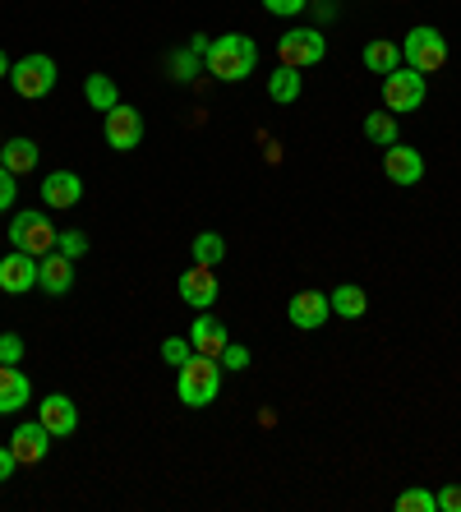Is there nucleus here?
Wrapping results in <instances>:
<instances>
[{
  "label": "nucleus",
  "instance_id": "1a4fd4ad",
  "mask_svg": "<svg viewBox=\"0 0 461 512\" xmlns=\"http://www.w3.org/2000/svg\"><path fill=\"white\" fill-rule=\"evenodd\" d=\"M102 134H107V143L116 148V153H134L139 148V139H143V116L134 107H111L107 111V120H102Z\"/></svg>",
  "mask_w": 461,
  "mask_h": 512
},
{
  "label": "nucleus",
  "instance_id": "a878e982",
  "mask_svg": "<svg viewBox=\"0 0 461 512\" xmlns=\"http://www.w3.org/2000/svg\"><path fill=\"white\" fill-rule=\"evenodd\" d=\"M397 508L402 512H438V499L429 489H406L402 499H397Z\"/></svg>",
  "mask_w": 461,
  "mask_h": 512
},
{
  "label": "nucleus",
  "instance_id": "9b49d317",
  "mask_svg": "<svg viewBox=\"0 0 461 512\" xmlns=\"http://www.w3.org/2000/svg\"><path fill=\"white\" fill-rule=\"evenodd\" d=\"M51 439H56V434H51V429L42 425V420H33V425H19V429L10 434V453H14V462H19V466H37L42 457L51 453Z\"/></svg>",
  "mask_w": 461,
  "mask_h": 512
},
{
  "label": "nucleus",
  "instance_id": "6ab92c4d",
  "mask_svg": "<svg viewBox=\"0 0 461 512\" xmlns=\"http://www.w3.org/2000/svg\"><path fill=\"white\" fill-rule=\"evenodd\" d=\"M0 167L14 171V176H28V171L37 167V143L33 139H10V143H0Z\"/></svg>",
  "mask_w": 461,
  "mask_h": 512
},
{
  "label": "nucleus",
  "instance_id": "b1692460",
  "mask_svg": "<svg viewBox=\"0 0 461 512\" xmlns=\"http://www.w3.org/2000/svg\"><path fill=\"white\" fill-rule=\"evenodd\" d=\"M365 139L379 143V148L397 143V116H392V111H369L365 116Z\"/></svg>",
  "mask_w": 461,
  "mask_h": 512
},
{
  "label": "nucleus",
  "instance_id": "f704fd0d",
  "mask_svg": "<svg viewBox=\"0 0 461 512\" xmlns=\"http://www.w3.org/2000/svg\"><path fill=\"white\" fill-rule=\"evenodd\" d=\"M14 466H19V462H14V453H10V448H0V485L14 476Z\"/></svg>",
  "mask_w": 461,
  "mask_h": 512
},
{
  "label": "nucleus",
  "instance_id": "5701e85b",
  "mask_svg": "<svg viewBox=\"0 0 461 512\" xmlns=\"http://www.w3.org/2000/svg\"><path fill=\"white\" fill-rule=\"evenodd\" d=\"M397 65H402V47H392V42H369L365 47V70L392 74Z\"/></svg>",
  "mask_w": 461,
  "mask_h": 512
},
{
  "label": "nucleus",
  "instance_id": "6e6552de",
  "mask_svg": "<svg viewBox=\"0 0 461 512\" xmlns=\"http://www.w3.org/2000/svg\"><path fill=\"white\" fill-rule=\"evenodd\" d=\"M180 300L185 305H194V310H213L217 296H222V282H217V268H203V263H194V268H185L180 273Z\"/></svg>",
  "mask_w": 461,
  "mask_h": 512
},
{
  "label": "nucleus",
  "instance_id": "f3484780",
  "mask_svg": "<svg viewBox=\"0 0 461 512\" xmlns=\"http://www.w3.org/2000/svg\"><path fill=\"white\" fill-rule=\"evenodd\" d=\"M79 199H83V180L74 176V171H51V176L42 180V203H47V208H56V213L74 208Z\"/></svg>",
  "mask_w": 461,
  "mask_h": 512
},
{
  "label": "nucleus",
  "instance_id": "9d476101",
  "mask_svg": "<svg viewBox=\"0 0 461 512\" xmlns=\"http://www.w3.org/2000/svg\"><path fill=\"white\" fill-rule=\"evenodd\" d=\"M328 314H332V300L323 296V291H296L291 296V305H286V319L296 323L300 333H319L323 323H328Z\"/></svg>",
  "mask_w": 461,
  "mask_h": 512
},
{
  "label": "nucleus",
  "instance_id": "c756f323",
  "mask_svg": "<svg viewBox=\"0 0 461 512\" xmlns=\"http://www.w3.org/2000/svg\"><path fill=\"white\" fill-rule=\"evenodd\" d=\"M217 365L236 374V370H245V365H249V351H245V346H236V342H226V351L217 356Z\"/></svg>",
  "mask_w": 461,
  "mask_h": 512
},
{
  "label": "nucleus",
  "instance_id": "c9c22d12",
  "mask_svg": "<svg viewBox=\"0 0 461 512\" xmlns=\"http://www.w3.org/2000/svg\"><path fill=\"white\" fill-rule=\"evenodd\" d=\"M5 74H10V60H5V51H0V79H5Z\"/></svg>",
  "mask_w": 461,
  "mask_h": 512
},
{
  "label": "nucleus",
  "instance_id": "cd10ccee",
  "mask_svg": "<svg viewBox=\"0 0 461 512\" xmlns=\"http://www.w3.org/2000/svg\"><path fill=\"white\" fill-rule=\"evenodd\" d=\"M56 250L65 254V259H79V254H88V236H83V231H60Z\"/></svg>",
  "mask_w": 461,
  "mask_h": 512
},
{
  "label": "nucleus",
  "instance_id": "0eeeda50",
  "mask_svg": "<svg viewBox=\"0 0 461 512\" xmlns=\"http://www.w3.org/2000/svg\"><path fill=\"white\" fill-rule=\"evenodd\" d=\"M383 107L388 111H415L425 107V74L420 70H397L383 74Z\"/></svg>",
  "mask_w": 461,
  "mask_h": 512
},
{
  "label": "nucleus",
  "instance_id": "a211bd4d",
  "mask_svg": "<svg viewBox=\"0 0 461 512\" xmlns=\"http://www.w3.org/2000/svg\"><path fill=\"white\" fill-rule=\"evenodd\" d=\"M28 379L19 365H0V416H10V411H19V406H28Z\"/></svg>",
  "mask_w": 461,
  "mask_h": 512
},
{
  "label": "nucleus",
  "instance_id": "4468645a",
  "mask_svg": "<svg viewBox=\"0 0 461 512\" xmlns=\"http://www.w3.org/2000/svg\"><path fill=\"white\" fill-rule=\"evenodd\" d=\"M37 420H42L56 439H70L74 429H79V406H74L65 393H51V397H42V406H37Z\"/></svg>",
  "mask_w": 461,
  "mask_h": 512
},
{
  "label": "nucleus",
  "instance_id": "473e14b6",
  "mask_svg": "<svg viewBox=\"0 0 461 512\" xmlns=\"http://www.w3.org/2000/svg\"><path fill=\"white\" fill-rule=\"evenodd\" d=\"M194 65H199V51H194L190 47V56H176V65H171V70H176V79H180V84H190V79H194Z\"/></svg>",
  "mask_w": 461,
  "mask_h": 512
},
{
  "label": "nucleus",
  "instance_id": "ddd939ff",
  "mask_svg": "<svg viewBox=\"0 0 461 512\" xmlns=\"http://www.w3.org/2000/svg\"><path fill=\"white\" fill-rule=\"evenodd\" d=\"M383 176H388L392 185H420L425 157L415 153V148H402V143H388V153H383Z\"/></svg>",
  "mask_w": 461,
  "mask_h": 512
},
{
  "label": "nucleus",
  "instance_id": "393cba45",
  "mask_svg": "<svg viewBox=\"0 0 461 512\" xmlns=\"http://www.w3.org/2000/svg\"><path fill=\"white\" fill-rule=\"evenodd\" d=\"M222 259H226V240L217 236V231H199V236H194V263L217 268Z\"/></svg>",
  "mask_w": 461,
  "mask_h": 512
},
{
  "label": "nucleus",
  "instance_id": "f257e3e1",
  "mask_svg": "<svg viewBox=\"0 0 461 512\" xmlns=\"http://www.w3.org/2000/svg\"><path fill=\"white\" fill-rule=\"evenodd\" d=\"M203 65H208V74L222 79V84H240V79H249L254 65H259V47H254L245 33H226V37H217V42H208Z\"/></svg>",
  "mask_w": 461,
  "mask_h": 512
},
{
  "label": "nucleus",
  "instance_id": "c85d7f7f",
  "mask_svg": "<svg viewBox=\"0 0 461 512\" xmlns=\"http://www.w3.org/2000/svg\"><path fill=\"white\" fill-rule=\"evenodd\" d=\"M19 360H24V337L0 333V365H19Z\"/></svg>",
  "mask_w": 461,
  "mask_h": 512
},
{
  "label": "nucleus",
  "instance_id": "2f4dec72",
  "mask_svg": "<svg viewBox=\"0 0 461 512\" xmlns=\"http://www.w3.org/2000/svg\"><path fill=\"white\" fill-rule=\"evenodd\" d=\"M305 5H309V0H263V10H268V14H282V19H286V14H300Z\"/></svg>",
  "mask_w": 461,
  "mask_h": 512
},
{
  "label": "nucleus",
  "instance_id": "dca6fc26",
  "mask_svg": "<svg viewBox=\"0 0 461 512\" xmlns=\"http://www.w3.org/2000/svg\"><path fill=\"white\" fill-rule=\"evenodd\" d=\"M226 342H231V333H226V323L213 319V314H199L190 328V346H194V356H208L217 360L226 351Z\"/></svg>",
  "mask_w": 461,
  "mask_h": 512
},
{
  "label": "nucleus",
  "instance_id": "412c9836",
  "mask_svg": "<svg viewBox=\"0 0 461 512\" xmlns=\"http://www.w3.org/2000/svg\"><path fill=\"white\" fill-rule=\"evenodd\" d=\"M83 97H88V107L102 111V116H107L111 107H120V93H116V84H111V74H88Z\"/></svg>",
  "mask_w": 461,
  "mask_h": 512
},
{
  "label": "nucleus",
  "instance_id": "4be33fe9",
  "mask_svg": "<svg viewBox=\"0 0 461 512\" xmlns=\"http://www.w3.org/2000/svg\"><path fill=\"white\" fill-rule=\"evenodd\" d=\"M268 97H272V102H296V97H300V70L277 65V70L268 74Z\"/></svg>",
  "mask_w": 461,
  "mask_h": 512
},
{
  "label": "nucleus",
  "instance_id": "f8f14e48",
  "mask_svg": "<svg viewBox=\"0 0 461 512\" xmlns=\"http://www.w3.org/2000/svg\"><path fill=\"white\" fill-rule=\"evenodd\" d=\"M37 286V259L24 250H10L0 259V291H10V296H24Z\"/></svg>",
  "mask_w": 461,
  "mask_h": 512
},
{
  "label": "nucleus",
  "instance_id": "f03ea898",
  "mask_svg": "<svg viewBox=\"0 0 461 512\" xmlns=\"http://www.w3.org/2000/svg\"><path fill=\"white\" fill-rule=\"evenodd\" d=\"M217 388H222V365L217 360H208V356H190L185 365H180V374H176V397L185 406H208L217 397Z\"/></svg>",
  "mask_w": 461,
  "mask_h": 512
},
{
  "label": "nucleus",
  "instance_id": "7ed1b4c3",
  "mask_svg": "<svg viewBox=\"0 0 461 512\" xmlns=\"http://www.w3.org/2000/svg\"><path fill=\"white\" fill-rule=\"evenodd\" d=\"M56 240H60V231L47 222V213H14V222H10L14 250L33 254V259H47V254L56 250Z\"/></svg>",
  "mask_w": 461,
  "mask_h": 512
},
{
  "label": "nucleus",
  "instance_id": "bb28decb",
  "mask_svg": "<svg viewBox=\"0 0 461 512\" xmlns=\"http://www.w3.org/2000/svg\"><path fill=\"white\" fill-rule=\"evenodd\" d=\"M190 356H194L190 337H166V342H162V360H166V365H176V370H180Z\"/></svg>",
  "mask_w": 461,
  "mask_h": 512
},
{
  "label": "nucleus",
  "instance_id": "39448f33",
  "mask_svg": "<svg viewBox=\"0 0 461 512\" xmlns=\"http://www.w3.org/2000/svg\"><path fill=\"white\" fill-rule=\"evenodd\" d=\"M402 56L411 60V70L434 74V70H443V65H448V37L438 33V28L420 24V28H411V33H406Z\"/></svg>",
  "mask_w": 461,
  "mask_h": 512
},
{
  "label": "nucleus",
  "instance_id": "20e7f679",
  "mask_svg": "<svg viewBox=\"0 0 461 512\" xmlns=\"http://www.w3.org/2000/svg\"><path fill=\"white\" fill-rule=\"evenodd\" d=\"M10 84L19 97H28V102H37V97H47L51 88H56V60L42 56V51H33V56L14 60L10 65Z\"/></svg>",
  "mask_w": 461,
  "mask_h": 512
},
{
  "label": "nucleus",
  "instance_id": "7c9ffc66",
  "mask_svg": "<svg viewBox=\"0 0 461 512\" xmlns=\"http://www.w3.org/2000/svg\"><path fill=\"white\" fill-rule=\"evenodd\" d=\"M14 194H19V185H14V171L0 167V213H10V208H14Z\"/></svg>",
  "mask_w": 461,
  "mask_h": 512
},
{
  "label": "nucleus",
  "instance_id": "72a5a7b5",
  "mask_svg": "<svg viewBox=\"0 0 461 512\" xmlns=\"http://www.w3.org/2000/svg\"><path fill=\"white\" fill-rule=\"evenodd\" d=\"M438 499V512H461V489L457 485H448L443 494H434Z\"/></svg>",
  "mask_w": 461,
  "mask_h": 512
},
{
  "label": "nucleus",
  "instance_id": "2eb2a0df",
  "mask_svg": "<svg viewBox=\"0 0 461 512\" xmlns=\"http://www.w3.org/2000/svg\"><path fill=\"white\" fill-rule=\"evenodd\" d=\"M37 286L47 296H70L74 291V259H65L60 250H51L47 259H37Z\"/></svg>",
  "mask_w": 461,
  "mask_h": 512
},
{
  "label": "nucleus",
  "instance_id": "aec40b11",
  "mask_svg": "<svg viewBox=\"0 0 461 512\" xmlns=\"http://www.w3.org/2000/svg\"><path fill=\"white\" fill-rule=\"evenodd\" d=\"M328 300H332V314H342V319H365V310H369L365 286H355V282H342L337 291H328Z\"/></svg>",
  "mask_w": 461,
  "mask_h": 512
},
{
  "label": "nucleus",
  "instance_id": "423d86ee",
  "mask_svg": "<svg viewBox=\"0 0 461 512\" xmlns=\"http://www.w3.org/2000/svg\"><path fill=\"white\" fill-rule=\"evenodd\" d=\"M277 56L291 70H309V65H319L328 56V42H323L319 28H291V33L277 37Z\"/></svg>",
  "mask_w": 461,
  "mask_h": 512
}]
</instances>
